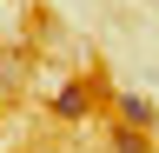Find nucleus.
Instances as JSON below:
<instances>
[{"label":"nucleus","mask_w":159,"mask_h":153,"mask_svg":"<svg viewBox=\"0 0 159 153\" xmlns=\"http://www.w3.org/2000/svg\"><path fill=\"white\" fill-rule=\"evenodd\" d=\"M113 153H152L146 127H126V120H119V127H113Z\"/></svg>","instance_id":"3"},{"label":"nucleus","mask_w":159,"mask_h":153,"mask_svg":"<svg viewBox=\"0 0 159 153\" xmlns=\"http://www.w3.org/2000/svg\"><path fill=\"white\" fill-rule=\"evenodd\" d=\"M86 113H93V87L86 80H66L53 93V120H86Z\"/></svg>","instance_id":"1"},{"label":"nucleus","mask_w":159,"mask_h":153,"mask_svg":"<svg viewBox=\"0 0 159 153\" xmlns=\"http://www.w3.org/2000/svg\"><path fill=\"white\" fill-rule=\"evenodd\" d=\"M119 120H126V127H146V133H152V120H159V107L146 100V93H119Z\"/></svg>","instance_id":"2"}]
</instances>
